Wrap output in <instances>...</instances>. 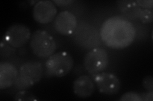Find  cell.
<instances>
[{"instance_id": "cell-18", "label": "cell", "mask_w": 153, "mask_h": 101, "mask_svg": "<svg viewBox=\"0 0 153 101\" xmlns=\"http://www.w3.org/2000/svg\"><path fill=\"white\" fill-rule=\"evenodd\" d=\"M142 86L147 92H153V78L151 75L146 76L142 80Z\"/></svg>"}, {"instance_id": "cell-14", "label": "cell", "mask_w": 153, "mask_h": 101, "mask_svg": "<svg viewBox=\"0 0 153 101\" xmlns=\"http://www.w3.org/2000/svg\"><path fill=\"white\" fill-rule=\"evenodd\" d=\"M35 84V83L30 78L19 75L13 84V86L17 90H23L31 88Z\"/></svg>"}, {"instance_id": "cell-7", "label": "cell", "mask_w": 153, "mask_h": 101, "mask_svg": "<svg viewBox=\"0 0 153 101\" xmlns=\"http://www.w3.org/2000/svg\"><path fill=\"white\" fill-rule=\"evenodd\" d=\"M91 75L100 93L112 95L119 92L121 89V80L117 75L105 71Z\"/></svg>"}, {"instance_id": "cell-1", "label": "cell", "mask_w": 153, "mask_h": 101, "mask_svg": "<svg viewBox=\"0 0 153 101\" xmlns=\"http://www.w3.org/2000/svg\"><path fill=\"white\" fill-rule=\"evenodd\" d=\"M103 44L112 49H123L130 46L136 37V30L128 19L115 16L105 20L100 28Z\"/></svg>"}, {"instance_id": "cell-12", "label": "cell", "mask_w": 153, "mask_h": 101, "mask_svg": "<svg viewBox=\"0 0 153 101\" xmlns=\"http://www.w3.org/2000/svg\"><path fill=\"white\" fill-rule=\"evenodd\" d=\"M19 72V75L27 76L36 84L40 81L43 77L44 68L40 62L28 61L21 66Z\"/></svg>"}, {"instance_id": "cell-2", "label": "cell", "mask_w": 153, "mask_h": 101, "mask_svg": "<svg viewBox=\"0 0 153 101\" xmlns=\"http://www.w3.org/2000/svg\"><path fill=\"white\" fill-rule=\"evenodd\" d=\"M45 74L50 77H63L73 69L74 60L66 51H59L48 57L45 62Z\"/></svg>"}, {"instance_id": "cell-13", "label": "cell", "mask_w": 153, "mask_h": 101, "mask_svg": "<svg viewBox=\"0 0 153 101\" xmlns=\"http://www.w3.org/2000/svg\"><path fill=\"white\" fill-rule=\"evenodd\" d=\"M116 4L122 15L128 20H138L142 8L133 0H120L116 1Z\"/></svg>"}, {"instance_id": "cell-19", "label": "cell", "mask_w": 153, "mask_h": 101, "mask_svg": "<svg viewBox=\"0 0 153 101\" xmlns=\"http://www.w3.org/2000/svg\"><path fill=\"white\" fill-rule=\"evenodd\" d=\"M137 3L142 9H149L153 8V1L152 0H137Z\"/></svg>"}, {"instance_id": "cell-3", "label": "cell", "mask_w": 153, "mask_h": 101, "mask_svg": "<svg viewBox=\"0 0 153 101\" xmlns=\"http://www.w3.org/2000/svg\"><path fill=\"white\" fill-rule=\"evenodd\" d=\"M71 36L76 45L85 50L90 51L102 44L100 32L93 25L86 22L78 24Z\"/></svg>"}, {"instance_id": "cell-6", "label": "cell", "mask_w": 153, "mask_h": 101, "mask_svg": "<svg viewBox=\"0 0 153 101\" xmlns=\"http://www.w3.org/2000/svg\"><path fill=\"white\" fill-rule=\"evenodd\" d=\"M31 31L23 23H16L10 26L3 36V40L14 48H21L30 41Z\"/></svg>"}, {"instance_id": "cell-11", "label": "cell", "mask_w": 153, "mask_h": 101, "mask_svg": "<svg viewBox=\"0 0 153 101\" xmlns=\"http://www.w3.org/2000/svg\"><path fill=\"white\" fill-rule=\"evenodd\" d=\"M19 74V70L14 65L9 62H0V89H7L13 86Z\"/></svg>"}, {"instance_id": "cell-8", "label": "cell", "mask_w": 153, "mask_h": 101, "mask_svg": "<svg viewBox=\"0 0 153 101\" xmlns=\"http://www.w3.org/2000/svg\"><path fill=\"white\" fill-rule=\"evenodd\" d=\"M57 13L56 6L50 0L38 1L33 9V18L41 24L51 23L56 17Z\"/></svg>"}, {"instance_id": "cell-21", "label": "cell", "mask_w": 153, "mask_h": 101, "mask_svg": "<svg viewBox=\"0 0 153 101\" xmlns=\"http://www.w3.org/2000/svg\"><path fill=\"white\" fill-rule=\"evenodd\" d=\"M142 101H152L153 100V92H147L141 93Z\"/></svg>"}, {"instance_id": "cell-17", "label": "cell", "mask_w": 153, "mask_h": 101, "mask_svg": "<svg viewBox=\"0 0 153 101\" xmlns=\"http://www.w3.org/2000/svg\"><path fill=\"white\" fill-rule=\"evenodd\" d=\"M120 101H142L141 94L135 92H128L121 95Z\"/></svg>"}, {"instance_id": "cell-16", "label": "cell", "mask_w": 153, "mask_h": 101, "mask_svg": "<svg viewBox=\"0 0 153 101\" xmlns=\"http://www.w3.org/2000/svg\"><path fill=\"white\" fill-rule=\"evenodd\" d=\"M14 100H37V99L35 97L30 91L26 90H19V92L15 95L13 98Z\"/></svg>"}, {"instance_id": "cell-20", "label": "cell", "mask_w": 153, "mask_h": 101, "mask_svg": "<svg viewBox=\"0 0 153 101\" xmlns=\"http://www.w3.org/2000/svg\"><path fill=\"white\" fill-rule=\"evenodd\" d=\"M52 2L57 7H63L68 6L70 4H72L74 2V0H54Z\"/></svg>"}, {"instance_id": "cell-9", "label": "cell", "mask_w": 153, "mask_h": 101, "mask_svg": "<svg viewBox=\"0 0 153 101\" xmlns=\"http://www.w3.org/2000/svg\"><path fill=\"white\" fill-rule=\"evenodd\" d=\"M77 25L76 17L74 13L68 11H63L57 14L54 21V27L56 32L65 36L72 35Z\"/></svg>"}, {"instance_id": "cell-5", "label": "cell", "mask_w": 153, "mask_h": 101, "mask_svg": "<svg viewBox=\"0 0 153 101\" xmlns=\"http://www.w3.org/2000/svg\"><path fill=\"white\" fill-rule=\"evenodd\" d=\"M109 57L103 48L95 47L90 50L84 56V66L90 75L100 73L107 68Z\"/></svg>"}, {"instance_id": "cell-15", "label": "cell", "mask_w": 153, "mask_h": 101, "mask_svg": "<svg viewBox=\"0 0 153 101\" xmlns=\"http://www.w3.org/2000/svg\"><path fill=\"white\" fill-rule=\"evenodd\" d=\"M138 20L143 24L152 23L153 22L152 9H142L139 17H138Z\"/></svg>"}, {"instance_id": "cell-4", "label": "cell", "mask_w": 153, "mask_h": 101, "mask_svg": "<svg viewBox=\"0 0 153 101\" xmlns=\"http://www.w3.org/2000/svg\"><path fill=\"white\" fill-rule=\"evenodd\" d=\"M30 46L32 52L40 58H48L56 50L54 37L46 31L38 29L31 34Z\"/></svg>"}, {"instance_id": "cell-10", "label": "cell", "mask_w": 153, "mask_h": 101, "mask_svg": "<svg viewBox=\"0 0 153 101\" xmlns=\"http://www.w3.org/2000/svg\"><path fill=\"white\" fill-rule=\"evenodd\" d=\"M96 85L92 78L88 75H82L76 78L73 84L74 94L79 98L91 97L95 91Z\"/></svg>"}]
</instances>
